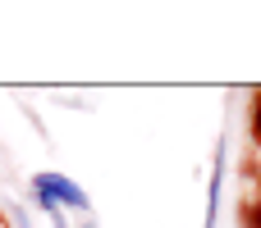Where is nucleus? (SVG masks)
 Instances as JSON below:
<instances>
[{
  "label": "nucleus",
  "mask_w": 261,
  "mask_h": 228,
  "mask_svg": "<svg viewBox=\"0 0 261 228\" xmlns=\"http://www.w3.org/2000/svg\"><path fill=\"white\" fill-rule=\"evenodd\" d=\"M32 197H37V206H41L46 215H55L60 206L87 210V197H83L69 178H60V174H37V178H32Z\"/></svg>",
  "instance_id": "f257e3e1"
},
{
  "label": "nucleus",
  "mask_w": 261,
  "mask_h": 228,
  "mask_svg": "<svg viewBox=\"0 0 261 228\" xmlns=\"http://www.w3.org/2000/svg\"><path fill=\"white\" fill-rule=\"evenodd\" d=\"M252 137L261 142V87L252 91Z\"/></svg>",
  "instance_id": "f03ea898"
},
{
  "label": "nucleus",
  "mask_w": 261,
  "mask_h": 228,
  "mask_svg": "<svg viewBox=\"0 0 261 228\" xmlns=\"http://www.w3.org/2000/svg\"><path fill=\"white\" fill-rule=\"evenodd\" d=\"M243 228H261V206H243Z\"/></svg>",
  "instance_id": "7ed1b4c3"
}]
</instances>
